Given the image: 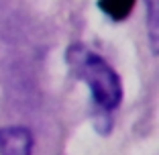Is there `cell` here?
I'll list each match as a JSON object with an SVG mask.
<instances>
[{"instance_id": "obj_1", "label": "cell", "mask_w": 159, "mask_h": 155, "mask_svg": "<svg viewBox=\"0 0 159 155\" xmlns=\"http://www.w3.org/2000/svg\"><path fill=\"white\" fill-rule=\"evenodd\" d=\"M66 59L70 71L90 88L94 106L98 110L96 127L102 135H106L110 131V112L122 100V82L118 74L98 53L82 43H75L67 49Z\"/></svg>"}, {"instance_id": "obj_2", "label": "cell", "mask_w": 159, "mask_h": 155, "mask_svg": "<svg viewBox=\"0 0 159 155\" xmlns=\"http://www.w3.org/2000/svg\"><path fill=\"white\" fill-rule=\"evenodd\" d=\"M33 153V133L27 127L0 129V155H31Z\"/></svg>"}, {"instance_id": "obj_4", "label": "cell", "mask_w": 159, "mask_h": 155, "mask_svg": "<svg viewBox=\"0 0 159 155\" xmlns=\"http://www.w3.org/2000/svg\"><path fill=\"white\" fill-rule=\"evenodd\" d=\"M137 0H98V6L104 14L114 23L125 21L129 14L133 12Z\"/></svg>"}, {"instance_id": "obj_3", "label": "cell", "mask_w": 159, "mask_h": 155, "mask_svg": "<svg viewBox=\"0 0 159 155\" xmlns=\"http://www.w3.org/2000/svg\"><path fill=\"white\" fill-rule=\"evenodd\" d=\"M143 2H145L149 47L155 55H159V0H143Z\"/></svg>"}]
</instances>
